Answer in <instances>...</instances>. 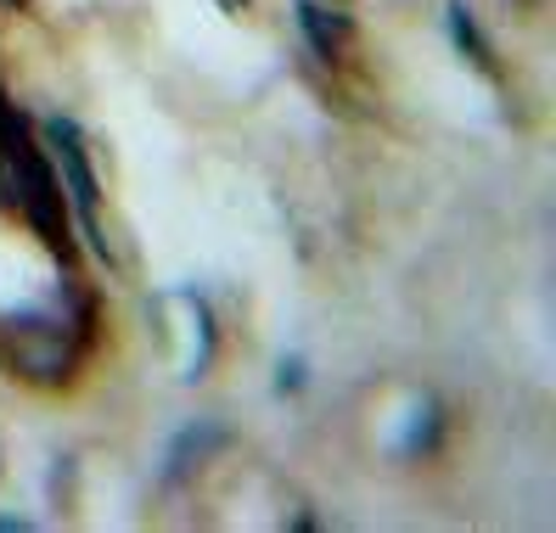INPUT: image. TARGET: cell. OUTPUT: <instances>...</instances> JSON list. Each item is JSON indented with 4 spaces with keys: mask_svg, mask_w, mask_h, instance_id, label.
Listing matches in <instances>:
<instances>
[{
    "mask_svg": "<svg viewBox=\"0 0 556 533\" xmlns=\"http://www.w3.org/2000/svg\"><path fill=\"white\" fill-rule=\"evenodd\" d=\"M299 28H304V40L315 46V56H343L349 40H354V28L338 7H326V0H299Z\"/></svg>",
    "mask_w": 556,
    "mask_h": 533,
    "instance_id": "obj_3",
    "label": "cell"
},
{
    "mask_svg": "<svg viewBox=\"0 0 556 533\" xmlns=\"http://www.w3.org/2000/svg\"><path fill=\"white\" fill-rule=\"evenodd\" d=\"M450 28H455V40H462V51H472L478 62H489V46H483V35L472 28V17L462 7H450Z\"/></svg>",
    "mask_w": 556,
    "mask_h": 533,
    "instance_id": "obj_4",
    "label": "cell"
},
{
    "mask_svg": "<svg viewBox=\"0 0 556 533\" xmlns=\"http://www.w3.org/2000/svg\"><path fill=\"white\" fill-rule=\"evenodd\" d=\"M46 141H51V157H56V175H62V191L74 196V208L79 219L96 230V196H102V186H96V169H90V157H85V141H79V129L68 118H51L46 124Z\"/></svg>",
    "mask_w": 556,
    "mask_h": 533,
    "instance_id": "obj_1",
    "label": "cell"
},
{
    "mask_svg": "<svg viewBox=\"0 0 556 533\" xmlns=\"http://www.w3.org/2000/svg\"><path fill=\"white\" fill-rule=\"evenodd\" d=\"M12 365L35 382H62L68 377V343H62V331H51V326H28L12 348Z\"/></svg>",
    "mask_w": 556,
    "mask_h": 533,
    "instance_id": "obj_2",
    "label": "cell"
},
{
    "mask_svg": "<svg viewBox=\"0 0 556 533\" xmlns=\"http://www.w3.org/2000/svg\"><path fill=\"white\" fill-rule=\"evenodd\" d=\"M7 7H17V0H7Z\"/></svg>",
    "mask_w": 556,
    "mask_h": 533,
    "instance_id": "obj_5",
    "label": "cell"
}]
</instances>
